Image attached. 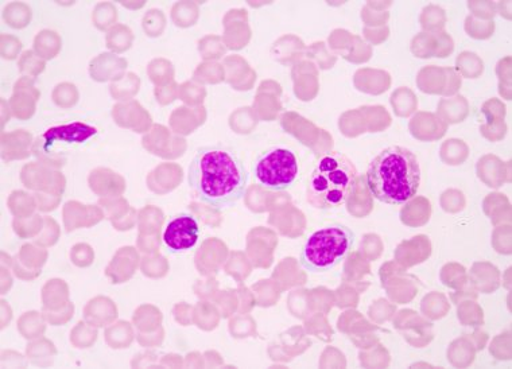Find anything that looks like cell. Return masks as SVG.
<instances>
[{"label":"cell","instance_id":"6","mask_svg":"<svg viewBox=\"0 0 512 369\" xmlns=\"http://www.w3.org/2000/svg\"><path fill=\"white\" fill-rule=\"evenodd\" d=\"M200 239V225L195 216L181 213L169 221L164 232V242L170 251L192 250Z\"/></svg>","mask_w":512,"mask_h":369},{"label":"cell","instance_id":"2","mask_svg":"<svg viewBox=\"0 0 512 369\" xmlns=\"http://www.w3.org/2000/svg\"><path fill=\"white\" fill-rule=\"evenodd\" d=\"M366 181L368 190L380 203L403 205L409 203L420 188V163L405 147H387L372 159Z\"/></svg>","mask_w":512,"mask_h":369},{"label":"cell","instance_id":"3","mask_svg":"<svg viewBox=\"0 0 512 369\" xmlns=\"http://www.w3.org/2000/svg\"><path fill=\"white\" fill-rule=\"evenodd\" d=\"M356 184L358 170L351 159L339 151H329L318 159L310 174L306 197L314 208H340L355 192Z\"/></svg>","mask_w":512,"mask_h":369},{"label":"cell","instance_id":"1","mask_svg":"<svg viewBox=\"0 0 512 369\" xmlns=\"http://www.w3.org/2000/svg\"><path fill=\"white\" fill-rule=\"evenodd\" d=\"M188 180L201 203L223 211L242 200L250 174L234 150L208 146L197 150L189 166Z\"/></svg>","mask_w":512,"mask_h":369},{"label":"cell","instance_id":"5","mask_svg":"<svg viewBox=\"0 0 512 369\" xmlns=\"http://www.w3.org/2000/svg\"><path fill=\"white\" fill-rule=\"evenodd\" d=\"M252 176L262 188L282 192L296 184L300 176V162L289 147H271L252 163Z\"/></svg>","mask_w":512,"mask_h":369},{"label":"cell","instance_id":"7","mask_svg":"<svg viewBox=\"0 0 512 369\" xmlns=\"http://www.w3.org/2000/svg\"><path fill=\"white\" fill-rule=\"evenodd\" d=\"M95 127L84 123H72L67 126H58L49 128L44 134L45 150L52 149L57 142L64 143H83L87 139L96 135Z\"/></svg>","mask_w":512,"mask_h":369},{"label":"cell","instance_id":"4","mask_svg":"<svg viewBox=\"0 0 512 369\" xmlns=\"http://www.w3.org/2000/svg\"><path fill=\"white\" fill-rule=\"evenodd\" d=\"M355 243V233L343 224H329L306 239L301 264L310 273H327L343 262Z\"/></svg>","mask_w":512,"mask_h":369}]
</instances>
